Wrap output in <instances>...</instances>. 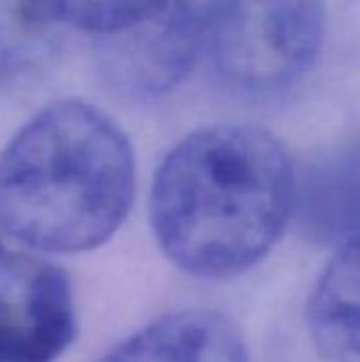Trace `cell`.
I'll return each mask as SVG.
<instances>
[{
	"label": "cell",
	"instance_id": "cell-3",
	"mask_svg": "<svg viewBox=\"0 0 360 362\" xmlns=\"http://www.w3.org/2000/svg\"><path fill=\"white\" fill-rule=\"evenodd\" d=\"M327 32L320 2L212 4L206 49L219 81L244 98H274L306 78Z\"/></svg>",
	"mask_w": 360,
	"mask_h": 362
},
{
	"label": "cell",
	"instance_id": "cell-5",
	"mask_svg": "<svg viewBox=\"0 0 360 362\" xmlns=\"http://www.w3.org/2000/svg\"><path fill=\"white\" fill-rule=\"evenodd\" d=\"M212 4H161L125 32L102 38L98 66L108 83L127 98H157L176 87L206 47Z\"/></svg>",
	"mask_w": 360,
	"mask_h": 362
},
{
	"label": "cell",
	"instance_id": "cell-8",
	"mask_svg": "<svg viewBox=\"0 0 360 362\" xmlns=\"http://www.w3.org/2000/svg\"><path fill=\"white\" fill-rule=\"evenodd\" d=\"M306 322L327 362H360V238L339 246L308 299Z\"/></svg>",
	"mask_w": 360,
	"mask_h": 362
},
{
	"label": "cell",
	"instance_id": "cell-7",
	"mask_svg": "<svg viewBox=\"0 0 360 362\" xmlns=\"http://www.w3.org/2000/svg\"><path fill=\"white\" fill-rule=\"evenodd\" d=\"M98 362H248V350L227 316L193 308L153 320Z\"/></svg>",
	"mask_w": 360,
	"mask_h": 362
},
{
	"label": "cell",
	"instance_id": "cell-1",
	"mask_svg": "<svg viewBox=\"0 0 360 362\" xmlns=\"http://www.w3.org/2000/svg\"><path fill=\"white\" fill-rule=\"evenodd\" d=\"M295 172L263 127L221 123L189 134L153 180L149 212L159 248L197 278L248 272L293 221Z\"/></svg>",
	"mask_w": 360,
	"mask_h": 362
},
{
	"label": "cell",
	"instance_id": "cell-4",
	"mask_svg": "<svg viewBox=\"0 0 360 362\" xmlns=\"http://www.w3.org/2000/svg\"><path fill=\"white\" fill-rule=\"evenodd\" d=\"M72 337L66 274L0 235V362H53Z\"/></svg>",
	"mask_w": 360,
	"mask_h": 362
},
{
	"label": "cell",
	"instance_id": "cell-6",
	"mask_svg": "<svg viewBox=\"0 0 360 362\" xmlns=\"http://www.w3.org/2000/svg\"><path fill=\"white\" fill-rule=\"evenodd\" d=\"M293 218L318 244L360 238V144L323 153L295 172Z\"/></svg>",
	"mask_w": 360,
	"mask_h": 362
},
{
	"label": "cell",
	"instance_id": "cell-2",
	"mask_svg": "<svg viewBox=\"0 0 360 362\" xmlns=\"http://www.w3.org/2000/svg\"><path fill=\"white\" fill-rule=\"evenodd\" d=\"M136 191L134 148L98 106L57 100L0 151V229L40 252L98 248Z\"/></svg>",
	"mask_w": 360,
	"mask_h": 362
},
{
	"label": "cell",
	"instance_id": "cell-9",
	"mask_svg": "<svg viewBox=\"0 0 360 362\" xmlns=\"http://www.w3.org/2000/svg\"><path fill=\"white\" fill-rule=\"evenodd\" d=\"M159 8L161 4L153 2H49L28 4L21 11L30 21L57 23L106 38L140 25Z\"/></svg>",
	"mask_w": 360,
	"mask_h": 362
}]
</instances>
